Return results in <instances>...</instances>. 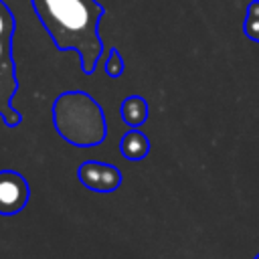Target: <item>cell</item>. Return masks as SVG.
Returning <instances> with one entry per match:
<instances>
[{"label": "cell", "instance_id": "6da1fadb", "mask_svg": "<svg viewBox=\"0 0 259 259\" xmlns=\"http://www.w3.org/2000/svg\"><path fill=\"white\" fill-rule=\"evenodd\" d=\"M32 8L59 51H75L85 75L97 69L103 45L99 20L103 6L97 0H32Z\"/></svg>", "mask_w": 259, "mask_h": 259}, {"label": "cell", "instance_id": "7a4b0ae2", "mask_svg": "<svg viewBox=\"0 0 259 259\" xmlns=\"http://www.w3.org/2000/svg\"><path fill=\"white\" fill-rule=\"evenodd\" d=\"M53 125L65 142L77 148L99 146L107 136L103 109L85 91H65L53 101Z\"/></svg>", "mask_w": 259, "mask_h": 259}, {"label": "cell", "instance_id": "3957f363", "mask_svg": "<svg viewBox=\"0 0 259 259\" xmlns=\"http://www.w3.org/2000/svg\"><path fill=\"white\" fill-rule=\"evenodd\" d=\"M14 16L10 8L0 0V117L8 127H16L22 121V115L12 105V99L18 91L16 65L12 57V36H14Z\"/></svg>", "mask_w": 259, "mask_h": 259}, {"label": "cell", "instance_id": "277c9868", "mask_svg": "<svg viewBox=\"0 0 259 259\" xmlns=\"http://www.w3.org/2000/svg\"><path fill=\"white\" fill-rule=\"evenodd\" d=\"M30 198L28 182L14 170H0V214L10 217L20 212Z\"/></svg>", "mask_w": 259, "mask_h": 259}, {"label": "cell", "instance_id": "5b68a950", "mask_svg": "<svg viewBox=\"0 0 259 259\" xmlns=\"http://www.w3.org/2000/svg\"><path fill=\"white\" fill-rule=\"evenodd\" d=\"M81 184L89 190H95V192H113L123 176L121 172L111 166V164H103V162H97V160H87L79 166V172H77Z\"/></svg>", "mask_w": 259, "mask_h": 259}, {"label": "cell", "instance_id": "8992f818", "mask_svg": "<svg viewBox=\"0 0 259 259\" xmlns=\"http://www.w3.org/2000/svg\"><path fill=\"white\" fill-rule=\"evenodd\" d=\"M119 152L123 158L132 160V162H138L142 158L148 156L150 152V140L144 132H140L138 127H132L119 142Z\"/></svg>", "mask_w": 259, "mask_h": 259}, {"label": "cell", "instance_id": "52a82bcc", "mask_svg": "<svg viewBox=\"0 0 259 259\" xmlns=\"http://www.w3.org/2000/svg\"><path fill=\"white\" fill-rule=\"evenodd\" d=\"M119 113H121V119L130 127H140L148 119V103L140 95H130L121 101Z\"/></svg>", "mask_w": 259, "mask_h": 259}, {"label": "cell", "instance_id": "ba28073f", "mask_svg": "<svg viewBox=\"0 0 259 259\" xmlns=\"http://www.w3.org/2000/svg\"><path fill=\"white\" fill-rule=\"evenodd\" d=\"M243 30H245L247 38H251L253 42H259V0H251L247 4Z\"/></svg>", "mask_w": 259, "mask_h": 259}, {"label": "cell", "instance_id": "9c48e42d", "mask_svg": "<svg viewBox=\"0 0 259 259\" xmlns=\"http://www.w3.org/2000/svg\"><path fill=\"white\" fill-rule=\"evenodd\" d=\"M123 69H125V65H123V59H121L119 51H117L115 47L109 49V57H107V61H105V73H107L111 79H117V77L123 75Z\"/></svg>", "mask_w": 259, "mask_h": 259}, {"label": "cell", "instance_id": "30bf717a", "mask_svg": "<svg viewBox=\"0 0 259 259\" xmlns=\"http://www.w3.org/2000/svg\"><path fill=\"white\" fill-rule=\"evenodd\" d=\"M255 259H259V253H257V255H255Z\"/></svg>", "mask_w": 259, "mask_h": 259}]
</instances>
